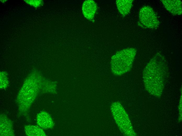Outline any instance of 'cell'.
<instances>
[{
	"instance_id": "1",
	"label": "cell",
	"mask_w": 182,
	"mask_h": 136,
	"mask_svg": "<svg viewBox=\"0 0 182 136\" xmlns=\"http://www.w3.org/2000/svg\"><path fill=\"white\" fill-rule=\"evenodd\" d=\"M168 73L166 59L162 55L157 53L143 70V80L147 91L153 96L160 97L164 88V80Z\"/></svg>"
},
{
	"instance_id": "2",
	"label": "cell",
	"mask_w": 182,
	"mask_h": 136,
	"mask_svg": "<svg viewBox=\"0 0 182 136\" xmlns=\"http://www.w3.org/2000/svg\"><path fill=\"white\" fill-rule=\"evenodd\" d=\"M136 52L133 48H128L117 52L111 57V66L113 74L120 76L129 71Z\"/></svg>"
},
{
	"instance_id": "3",
	"label": "cell",
	"mask_w": 182,
	"mask_h": 136,
	"mask_svg": "<svg viewBox=\"0 0 182 136\" xmlns=\"http://www.w3.org/2000/svg\"><path fill=\"white\" fill-rule=\"evenodd\" d=\"M111 110L116 123L121 132L126 135H136L128 115L121 104L117 101L113 103Z\"/></svg>"
},
{
	"instance_id": "4",
	"label": "cell",
	"mask_w": 182,
	"mask_h": 136,
	"mask_svg": "<svg viewBox=\"0 0 182 136\" xmlns=\"http://www.w3.org/2000/svg\"><path fill=\"white\" fill-rule=\"evenodd\" d=\"M140 21L145 28L156 29L159 22L152 8L149 6H145L140 10L139 15Z\"/></svg>"
},
{
	"instance_id": "5",
	"label": "cell",
	"mask_w": 182,
	"mask_h": 136,
	"mask_svg": "<svg viewBox=\"0 0 182 136\" xmlns=\"http://www.w3.org/2000/svg\"><path fill=\"white\" fill-rule=\"evenodd\" d=\"M0 136H13L15 135L11 121L5 115L0 116Z\"/></svg>"
},
{
	"instance_id": "6",
	"label": "cell",
	"mask_w": 182,
	"mask_h": 136,
	"mask_svg": "<svg viewBox=\"0 0 182 136\" xmlns=\"http://www.w3.org/2000/svg\"><path fill=\"white\" fill-rule=\"evenodd\" d=\"M96 4L92 0L85 1L82 5V11L84 16L88 20H92L94 18L97 9Z\"/></svg>"
},
{
	"instance_id": "7",
	"label": "cell",
	"mask_w": 182,
	"mask_h": 136,
	"mask_svg": "<svg viewBox=\"0 0 182 136\" xmlns=\"http://www.w3.org/2000/svg\"><path fill=\"white\" fill-rule=\"evenodd\" d=\"M166 9L174 15H180L182 12V2L179 0H161Z\"/></svg>"
},
{
	"instance_id": "8",
	"label": "cell",
	"mask_w": 182,
	"mask_h": 136,
	"mask_svg": "<svg viewBox=\"0 0 182 136\" xmlns=\"http://www.w3.org/2000/svg\"><path fill=\"white\" fill-rule=\"evenodd\" d=\"M37 123L39 126L44 129H51L54 126V123L52 117L45 111H42L37 114Z\"/></svg>"
},
{
	"instance_id": "9",
	"label": "cell",
	"mask_w": 182,
	"mask_h": 136,
	"mask_svg": "<svg viewBox=\"0 0 182 136\" xmlns=\"http://www.w3.org/2000/svg\"><path fill=\"white\" fill-rule=\"evenodd\" d=\"M133 0H117L116 3L118 10L123 17L129 12L132 6Z\"/></svg>"
},
{
	"instance_id": "10",
	"label": "cell",
	"mask_w": 182,
	"mask_h": 136,
	"mask_svg": "<svg viewBox=\"0 0 182 136\" xmlns=\"http://www.w3.org/2000/svg\"><path fill=\"white\" fill-rule=\"evenodd\" d=\"M24 130L27 135L29 136H44L46 134L43 130L37 126L27 125L24 127Z\"/></svg>"
},
{
	"instance_id": "11",
	"label": "cell",
	"mask_w": 182,
	"mask_h": 136,
	"mask_svg": "<svg viewBox=\"0 0 182 136\" xmlns=\"http://www.w3.org/2000/svg\"><path fill=\"white\" fill-rule=\"evenodd\" d=\"M26 3L34 8H37L42 5L43 2L41 0H24Z\"/></svg>"
},
{
	"instance_id": "12",
	"label": "cell",
	"mask_w": 182,
	"mask_h": 136,
	"mask_svg": "<svg viewBox=\"0 0 182 136\" xmlns=\"http://www.w3.org/2000/svg\"><path fill=\"white\" fill-rule=\"evenodd\" d=\"M7 1V0H0L3 3H4L5 2H6Z\"/></svg>"
}]
</instances>
